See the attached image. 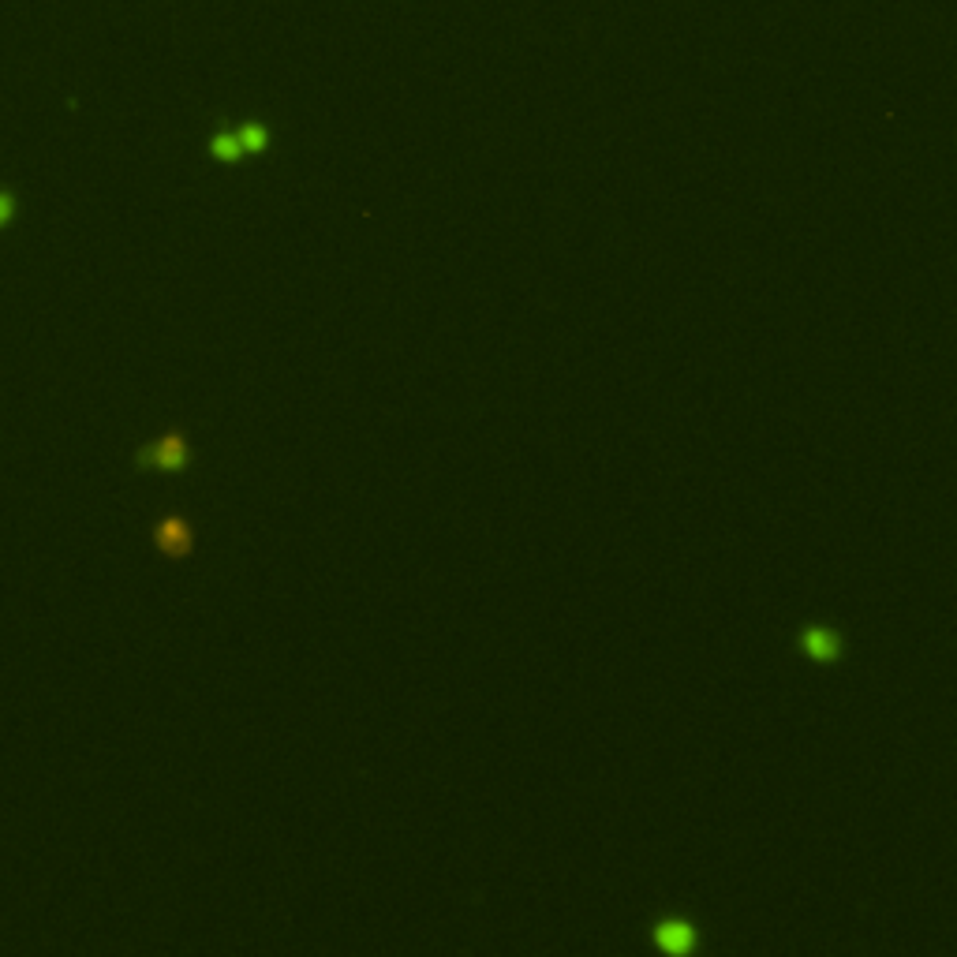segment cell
Instances as JSON below:
<instances>
[{
	"instance_id": "cell-1",
	"label": "cell",
	"mask_w": 957,
	"mask_h": 957,
	"mask_svg": "<svg viewBox=\"0 0 957 957\" xmlns=\"http://www.w3.org/2000/svg\"><path fill=\"white\" fill-rule=\"evenodd\" d=\"M789 647L804 662L819 666V670H834V666H842L849 658V636L838 625H830V621H804V625H797Z\"/></svg>"
},
{
	"instance_id": "cell-2",
	"label": "cell",
	"mask_w": 957,
	"mask_h": 957,
	"mask_svg": "<svg viewBox=\"0 0 957 957\" xmlns=\"http://www.w3.org/2000/svg\"><path fill=\"white\" fill-rule=\"evenodd\" d=\"M195 464V449L184 430H165L154 442L135 449V468L139 472H161V475H184Z\"/></svg>"
},
{
	"instance_id": "cell-3",
	"label": "cell",
	"mask_w": 957,
	"mask_h": 957,
	"mask_svg": "<svg viewBox=\"0 0 957 957\" xmlns=\"http://www.w3.org/2000/svg\"><path fill=\"white\" fill-rule=\"evenodd\" d=\"M270 146H273V131L266 128L262 120H247V124H240V128H229V131H217V135H210L206 154H210L214 161L236 165V161H247V158H262Z\"/></svg>"
},
{
	"instance_id": "cell-4",
	"label": "cell",
	"mask_w": 957,
	"mask_h": 957,
	"mask_svg": "<svg viewBox=\"0 0 957 957\" xmlns=\"http://www.w3.org/2000/svg\"><path fill=\"white\" fill-rule=\"evenodd\" d=\"M700 943H703L700 924H696L692 916L666 913L651 924V946L662 950V954H696Z\"/></svg>"
},
{
	"instance_id": "cell-5",
	"label": "cell",
	"mask_w": 957,
	"mask_h": 957,
	"mask_svg": "<svg viewBox=\"0 0 957 957\" xmlns=\"http://www.w3.org/2000/svg\"><path fill=\"white\" fill-rule=\"evenodd\" d=\"M154 546H158L161 558H169V561L191 558V554H195V528H191V520L180 513L161 516L158 528H154Z\"/></svg>"
},
{
	"instance_id": "cell-6",
	"label": "cell",
	"mask_w": 957,
	"mask_h": 957,
	"mask_svg": "<svg viewBox=\"0 0 957 957\" xmlns=\"http://www.w3.org/2000/svg\"><path fill=\"white\" fill-rule=\"evenodd\" d=\"M15 210H19V202H15V195L12 191H0V229L8 225L15 217Z\"/></svg>"
}]
</instances>
